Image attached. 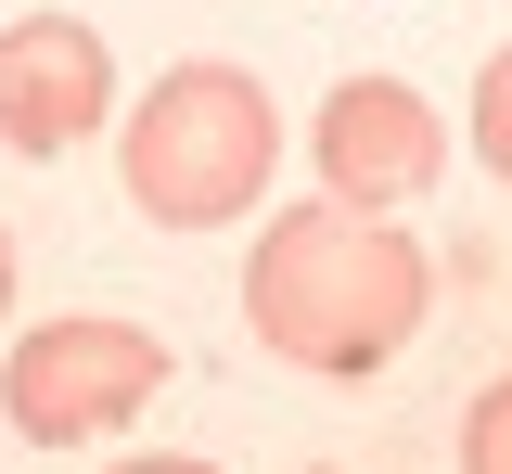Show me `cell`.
Instances as JSON below:
<instances>
[{
    "label": "cell",
    "instance_id": "cell-1",
    "mask_svg": "<svg viewBox=\"0 0 512 474\" xmlns=\"http://www.w3.org/2000/svg\"><path fill=\"white\" fill-rule=\"evenodd\" d=\"M244 321L269 359L295 372H384L397 346L436 321V257L397 231V218H359V205H282L256 231V270H244Z\"/></svg>",
    "mask_w": 512,
    "mask_h": 474
},
{
    "label": "cell",
    "instance_id": "cell-2",
    "mask_svg": "<svg viewBox=\"0 0 512 474\" xmlns=\"http://www.w3.org/2000/svg\"><path fill=\"white\" fill-rule=\"evenodd\" d=\"M282 167V116L244 65H167L141 103L116 116V180L154 231H218L244 218Z\"/></svg>",
    "mask_w": 512,
    "mask_h": 474
},
{
    "label": "cell",
    "instance_id": "cell-3",
    "mask_svg": "<svg viewBox=\"0 0 512 474\" xmlns=\"http://www.w3.org/2000/svg\"><path fill=\"white\" fill-rule=\"evenodd\" d=\"M154 385H167V346L141 334V321H39V334L13 346V372H0V410H13V436L77 449V436L128 423Z\"/></svg>",
    "mask_w": 512,
    "mask_h": 474
},
{
    "label": "cell",
    "instance_id": "cell-4",
    "mask_svg": "<svg viewBox=\"0 0 512 474\" xmlns=\"http://www.w3.org/2000/svg\"><path fill=\"white\" fill-rule=\"evenodd\" d=\"M320 193L333 205H359V218H384V205H423L436 193V167H448V116L410 90V77H346L333 103H320Z\"/></svg>",
    "mask_w": 512,
    "mask_h": 474
},
{
    "label": "cell",
    "instance_id": "cell-5",
    "mask_svg": "<svg viewBox=\"0 0 512 474\" xmlns=\"http://www.w3.org/2000/svg\"><path fill=\"white\" fill-rule=\"evenodd\" d=\"M116 116V52L77 13H13L0 26V141L13 154H77Z\"/></svg>",
    "mask_w": 512,
    "mask_h": 474
},
{
    "label": "cell",
    "instance_id": "cell-6",
    "mask_svg": "<svg viewBox=\"0 0 512 474\" xmlns=\"http://www.w3.org/2000/svg\"><path fill=\"white\" fill-rule=\"evenodd\" d=\"M474 154H487V180L512 193V52H487V77H474Z\"/></svg>",
    "mask_w": 512,
    "mask_h": 474
},
{
    "label": "cell",
    "instance_id": "cell-7",
    "mask_svg": "<svg viewBox=\"0 0 512 474\" xmlns=\"http://www.w3.org/2000/svg\"><path fill=\"white\" fill-rule=\"evenodd\" d=\"M461 474H512V372L461 410Z\"/></svg>",
    "mask_w": 512,
    "mask_h": 474
},
{
    "label": "cell",
    "instance_id": "cell-8",
    "mask_svg": "<svg viewBox=\"0 0 512 474\" xmlns=\"http://www.w3.org/2000/svg\"><path fill=\"white\" fill-rule=\"evenodd\" d=\"M116 474H218V462H180V449H154V462H116Z\"/></svg>",
    "mask_w": 512,
    "mask_h": 474
},
{
    "label": "cell",
    "instance_id": "cell-9",
    "mask_svg": "<svg viewBox=\"0 0 512 474\" xmlns=\"http://www.w3.org/2000/svg\"><path fill=\"white\" fill-rule=\"evenodd\" d=\"M0 308H13V244H0Z\"/></svg>",
    "mask_w": 512,
    "mask_h": 474
},
{
    "label": "cell",
    "instance_id": "cell-10",
    "mask_svg": "<svg viewBox=\"0 0 512 474\" xmlns=\"http://www.w3.org/2000/svg\"><path fill=\"white\" fill-rule=\"evenodd\" d=\"M320 474H346V462H320Z\"/></svg>",
    "mask_w": 512,
    "mask_h": 474
}]
</instances>
